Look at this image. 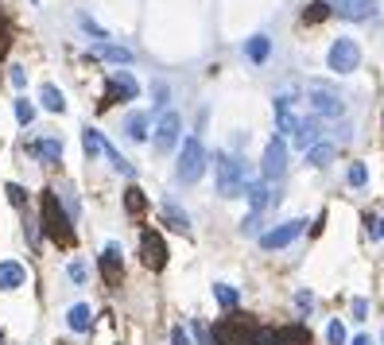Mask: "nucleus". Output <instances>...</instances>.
I'll return each mask as SVG.
<instances>
[{"label":"nucleus","instance_id":"nucleus-3","mask_svg":"<svg viewBox=\"0 0 384 345\" xmlns=\"http://www.w3.org/2000/svg\"><path fill=\"white\" fill-rule=\"evenodd\" d=\"M214 171H217V194L221 198H237V194H245V163L233 160L229 152H217L214 155Z\"/></svg>","mask_w":384,"mask_h":345},{"label":"nucleus","instance_id":"nucleus-10","mask_svg":"<svg viewBox=\"0 0 384 345\" xmlns=\"http://www.w3.org/2000/svg\"><path fill=\"white\" fill-rule=\"evenodd\" d=\"M303 225H307V221H284V225L268 229V233L260 237V248H284V244H292L295 237L303 233Z\"/></svg>","mask_w":384,"mask_h":345},{"label":"nucleus","instance_id":"nucleus-20","mask_svg":"<svg viewBox=\"0 0 384 345\" xmlns=\"http://www.w3.org/2000/svg\"><path fill=\"white\" fill-rule=\"evenodd\" d=\"M245 194H249L252 210H264V206H272V202H276V198H272V190H268L264 183H249V186H245Z\"/></svg>","mask_w":384,"mask_h":345},{"label":"nucleus","instance_id":"nucleus-8","mask_svg":"<svg viewBox=\"0 0 384 345\" xmlns=\"http://www.w3.org/2000/svg\"><path fill=\"white\" fill-rule=\"evenodd\" d=\"M136 93H140V85H136V78L128 74V70H117V74H109V82H105V101H101V105L132 101Z\"/></svg>","mask_w":384,"mask_h":345},{"label":"nucleus","instance_id":"nucleus-25","mask_svg":"<svg viewBox=\"0 0 384 345\" xmlns=\"http://www.w3.org/2000/svg\"><path fill=\"white\" fill-rule=\"evenodd\" d=\"M214 299L226 311H237V303H241V295H237V287H229V283H214Z\"/></svg>","mask_w":384,"mask_h":345},{"label":"nucleus","instance_id":"nucleus-1","mask_svg":"<svg viewBox=\"0 0 384 345\" xmlns=\"http://www.w3.org/2000/svg\"><path fill=\"white\" fill-rule=\"evenodd\" d=\"M39 210H43V229H47V237L59 244V248H70V244H74V229H70V218H67V210H62L59 194L43 190Z\"/></svg>","mask_w":384,"mask_h":345},{"label":"nucleus","instance_id":"nucleus-11","mask_svg":"<svg viewBox=\"0 0 384 345\" xmlns=\"http://www.w3.org/2000/svg\"><path fill=\"white\" fill-rule=\"evenodd\" d=\"M179 128H183L179 113H163V117H159V128H156V148L159 152H171V148L179 143Z\"/></svg>","mask_w":384,"mask_h":345},{"label":"nucleus","instance_id":"nucleus-5","mask_svg":"<svg viewBox=\"0 0 384 345\" xmlns=\"http://www.w3.org/2000/svg\"><path fill=\"white\" fill-rule=\"evenodd\" d=\"M140 260H144V268H151V272L167 268V244H163V237H159L156 229H144L140 233Z\"/></svg>","mask_w":384,"mask_h":345},{"label":"nucleus","instance_id":"nucleus-32","mask_svg":"<svg viewBox=\"0 0 384 345\" xmlns=\"http://www.w3.org/2000/svg\"><path fill=\"white\" fill-rule=\"evenodd\" d=\"M16 120H20V125H32V120H35L32 101H16Z\"/></svg>","mask_w":384,"mask_h":345},{"label":"nucleus","instance_id":"nucleus-45","mask_svg":"<svg viewBox=\"0 0 384 345\" xmlns=\"http://www.w3.org/2000/svg\"><path fill=\"white\" fill-rule=\"evenodd\" d=\"M376 237H380V241H384V218L376 221Z\"/></svg>","mask_w":384,"mask_h":345},{"label":"nucleus","instance_id":"nucleus-4","mask_svg":"<svg viewBox=\"0 0 384 345\" xmlns=\"http://www.w3.org/2000/svg\"><path fill=\"white\" fill-rule=\"evenodd\" d=\"M202 171H206V148H202L198 136H186V140H183V152H179L175 175H179V183H198Z\"/></svg>","mask_w":384,"mask_h":345},{"label":"nucleus","instance_id":"nucleus-12","mask_svg":"<svg viewBox=\"0 0 384 345\" xmlns=\"http://www.w3.org/2000/svg\"><path fill=\"white\" fill-rule=\"evenodd\" d=\"M101 276H105L109 287H117L125 279V264H121V248L117 244H105V253H101Z\"/></svg>","mask_w":384,"mask_h":345},{"label":"nucleus","instance_id":"nucleus-43","mask_svg":"<svg viewBox=\"0 0 384 345\" xmlns=\"http://www.w3.org/2000/svg\"><path fill=\"white\" fill-rule=\"evenodd\" d=\"M24 82H27L24 66H12V85H24Z\"/></svg>","mask_w":384,"mask_h":345},{"label":"nucleus","instance_id":"nucleus-2","mask_svg":"<svg viewBox=\"0 0 384 345\" xmlns=\"http://www.w3.org/2000/svg\"><path fill=\"white\" fill-rule=\"evenodd\" d=\"M256 330L260 326H256V318H252V314L229 311L226 318L210 330V337H214V345H252V342H256Z\"/></svg>","mask_w":384,"mask_h":345},{"label":"nucleus","instance_id":"nucleus-38","mask_svg":"<svg viewBox=\"0 0 384 345\" xmlns=\"http://www.w3.org/2000/svg\"><path fill=\"white\" fill-rule=\"evenodd\" d=\"M82 27H85V31H90V35H97V39H101V43H105V31H101V27H97V24H93V20H90V16H82Z\"/></svg>","mask_w":384,"mask_h":345},{"label":"nucleus","instance_id":"nucleus-18","mask_svg":"<svg viewBox=\"0 0 384 345\" xmlns=\"http://www.w3.org/2000/svg\"><path fill=\"white\" fill-rule=\"evenodd\" d=\"M276 337H280V345H307L310 342V334H307V326H280L276 330Z\"/></svg>","mask_w":384,"mask_h":345},{"label":"nucleus","instance_id":"nucleus-36","mask_svg":"<svg viewBox=\"0 0 384 345\" xmlns=\"http://www.w3.org/2000/svg\"><path fill=\"white\" fill-rule=\"evenodd\" d=\"M194 337H198V345H210L214 337H210V330L202 326V322H194Z\"/></svg>","mask_w":384,"mask_h":345},{"label":"nucleus","instance_id":"nucleus-24","mask_svg":"<svg viewBox=\"0 0 384 345\" xmlns=\"http://www.w3.org/2000/svg\"><path fill=\"white\" fill-rule=\"evenodd\" d=\"M125 210L132 213V218H140V213L148 210V198H144L140 186H128V190H125Z\"/></svg>","mask_w":384,"mask_h":345},{"label":"nucleus","instance_id":"nucleus-34","mask_svg":"<svg viewBox=\"0 0 384 345\" xmlns=\"http://www.w3.org/2000/svg\"><path fill=\"white\" fill-rule=\"evenodd\" d=\"M4 194H8V202H12V206H24V198H27L24 186H16V183H8V190H4Z\"/></svg>","mask_w":384,"mask_h":345},{"label":"nucleus","instance_id":"nucleus-13","mask_svg":"<svg viewBox=\"0 0 384 345\" xmlns=\"http://www.w3.org/2000/svg\"><path fill=\"white\" fill-rule=\"evenodd\" d=\"M334 12L342 20H373L376 0H334Z\"/></svg>","mask_w":384,"mask_h":345},{"label":"nucleus","instance_id":"nucleus-42","mask_svg":"<svg viewBox=\"0 0 384 345\" xmlns=\"http://www.w3.org/2000/svg\"><path fill=\"white\" fill-rule=\"evenodd\" d=\"M295 303H299V311H307V307L315 303V299H310V291H299V295H295Z\"/></svg>","mask_w":384,"mask_h":345},{"label":"nucleus","instance_id":"nucleus-28","mask_svg":"<svg viewBox=\"0 0 384 345\" xmlns=\"http://www.w3.org/2000/svg\"><path fill=\"white\" fill-rule=\"evenodd\" d=\"M330 12H334L330 0H315V4H307V12H303V24H318V20H326Z\"/></svg>","mask_w":384,"mask_h":345},{"label":"nucleus","instance_id":"nucleus-29","mask_svg":"<svg viewBox=\"0 0 384 345\" xmlns=\"http://www.w3.org/2000/svg\"><path fill=\"white\" fill-rule=\"evenodd\" d=\"M101 143H105V140H101L97 128H85V132H82V148H85V155H90V160L101 152Z\"/></svg>","mask_w":384,"mask_h":345},{"label":"nucleus","instance_id":"nucleus-15","mask_svg":"<svg viewBox=\"0 0 384 345\" xmlns=\"http://www.w3.org/2000/svg\"><path fill=\"white\" fill-rule=\"evenodd\" d=\"M318 120H299L295 125V132H292V143L295 148H315V140H318Z\"/></svg>","mask_w":384,"mask_h":345},{"label":"nucleus","instance_id":"nucleus-22","mask_svg":"<svg viewBox=\"0 0 384 345\" xmlns=\"http://www.w3.org/2000/svg\"><path fill=\"white\" fill-rule=\"evenodd\" d=\"M39 101H43V109H47V113H62V109H67V101H62V93L55 90L50 82L39 90Z\"/></svg>","mask_w":384,"mask_h":345},{"label":"nucleus","instance_id":"nucleus-26","mask_svg":"<svg viewBox=\"0 0 384 345\" xmlns=\"http://www.w3.org/2000/svg\"><path fill=\"white\" fill-rule=\"evenodd\" d=\"M245 51H249V59H252V62H264L268 55H272V43H268V35H252Z\"/></svg>","mask_w":384,"mask_h":345},{"label":"nucleus","instance_id":"nucleus-39","mask_svg":"<svg viewBox=\"0 0 384 345\" xmlns=\"http://www.w3.org/2000/svg\"><path fill=\"white\" fill-rule=\"evenodd\" d=\"M156 105H159V109L167 105V85H163V82H156Z\"/></svg>","mask_w":384,"mask_h":345},{"label":"nucleus","instance_id":"nucleus-44","mask_svg":"<svg viewBox=\"0 0 384 345\" xmlns=\"http://www.w3.org/2000/svg\"><path fill=\"white\" fill-rule=\"evenodd\" d=\"M353 345H373V337H353Z\"/></svg>","mask_w":384,"mask_h":345},{"label":"nucleus","instance_id":"nucleus-23","mask_svg":"<svg viewBox=\"0 0 384 345\" xmlns=\"http://www.w3.org/2000/svg\"><path fill=\"white\" fill-rule=\"evenodd\" d=\"M125 132H128V140H148V113H132L125 120Z\"/></svg>","mask_w":384,"mask_h":345},{"label":"nucleus","instance_id":"nucleus-31","mask_svg":"<svg viewBox=\"0 0 384 345\" xmlns=\"http://www.w3.org/2000/svg\"><path fill=\"white\" fill-rule=\"evenodd\" d=\"M326 342H330V345H345V326H342V322H330V326H326Z\"/></svg>","mask_w":384,"mask_h":345},{"label":"nucleus","instance_id":"nucleus-30","mask_svg":"<svg viewBox=\"0 0 384 345\" xmlns=\"http://www.w3.org/2000/svg\"><path fill=\"white\" fill-rule=\"evenodd\" d=\"M345 178H350V186H365V183H369V171H365V163H353V167L345 171Z\"/></svg>","mask_w":384,"mask_h":345},{"label":"nucleus","instance_id":"nucleus-37","mask_svg":"<svg viewBox=\"0 0 384 345\" xmlns=\"http://www.w3.org/2000/svg\"><path fill=\"white\" fill-rule=\"evenodd\" d=\"M171 345H191V337H186V330H183V326L171 330Z\"/></svg>","mask_w":384,"mask_h":345},{"label":"nucleus","instance_id":"nucleus-14","mask_svg":"<svg viewBox=\"0 0 384 345\" xmlns=\"http://www.w3.org/2000/svg\"><path fill=\"white\" fill-rule=\"evenodd\" d=\"M93 55L105 59V62H117V66H128V62H132V51H128V47H117V43H97Z\"/></svg>","mask_w":384,"mask_h":345},{"label":"nucleus","instance_id":"nucleus-33","mask_svg":"<svg viewBox=\"0 0 384 345\" xmlns=\"http://www.w3.org/2000/svg\"><path fill=\"white\" fill-rule=\"evenodd\" d=\"M252 345H280V337H276V330L260 326V330H256V342H252Z\"/></svg>","mask_w":384,"mask_h":345},{"label":"nucleus","instance_id":"nucleus-6","mask_svg":"<svg viewBox=\"0 0 384 345\" xmlns=\"http://www.w3.org/2000/svg\"><path fill=\"white\" fill-rule=\"evenodd\" d=\"M326 62H330V70H338V74H353L357 62H361V47L353 39H334V47H330Z\"/></svg>","mask_w":384,"mask_h":345},{"label":"nucleus","instance_id":"nucleus-40","mask_svg":"<svg viewBox=\"0 0 384 345\" xmlns=\"http://www.w3.org/2000/svg\"><path fill=\"white\" fill-rule=\"evenodd\" d=\"M8 51V24H4V16H0V55Z\"/></svg>","mask_w":384,"mask_h":345},{"label":"nucleus","instance_id":"nucleus-9","mask_svg":"<svg viewBox=\"0 0 384 345\" xmlns=\"http://www.w3.org/2000/svg\"><path fill=\"white\" fill-rule=\"evenodd\" d=\"M310 105H315V113H322V117H342L345 113V101H342V93L330 90V85H310Z\"/></svg>","mask_w":384,"mask_h":345},{"label":"nucleus","instance_id":"nucleus-19","mask_svg":"<svg viewBox=\"0 0 384 345\" xmlns=\"http://www.w3.org/2000/svg\"><path fill=\"white\" fill-rule=\"evenodd\" d=\"M67 322H70V330H74V334H85V330H90V322H93V314H90V307H85V303H78V307H70V314H67Z\"/></svg>","mask_w":384,"mask_h":345},{"label":"nucleus","instance_id":"nucleus-21","mask_svg":"<svg viewBox=\"0 0 384 345\" xmlns=\"http://www.w3.org/2000/svg\"><path fill=\"white\" fill-rule=\"evenodd\" d=\"M163 221H167L171 229H179V233H186V229H191V218H186L175 202H163Z\"/></svg>","mask_w":384,"mask_h":345},{"label":"nucleus","instance_id":"nucleus-27","mask_svg":"<svg viewBox=\"0 0 384 345\" xmlns=\"http://www.w3.org/2000/svg\"><path fill=\"white\" fill-rule=\"evenodd\" d=\"M330 160H334V143H315V148L307 152V163H310V167H326Z\"/></svg>","mask_w":384,"mask_h":345},{"label":"nucleus","instance_id":"nucleus-41","mask_svg":"<svg viewBox=\"0 0 384 345\" xmlns=\"http://www.w3.org/2000/svg\"><path fill=\"white\" fill-rule=\"evenodd\" d=\"M70 279H74V283H82V279H85V264H70Z\"/></svg>","mask_w":384,"mask_h":345},{"label":"nucleus","instance_id":"nucleus-35","mask_svg":"<svg viewBox=\"0 0 384 345\" xmlns=\"http://www.w3.org/2000/svg\"><path fill=\"white\" fill-rule=\"evenodd\" d=\"M350 311H353V318H365V311H369V303H365V299H353V303H350Z\"/></svg>","mask_w":384,"mask_h":345},{"label":"nucleus","instance_id":"nucleus-7","mask_svg":"<svg viewBox=\"0 0 384 345\" xmlns=\"http://www.w3.org/2000/svg\"><path fill=\"white\" fill-rule=\"evenodd\" d=\"M260 175H264V178H272V183L287 175V143L280 140V136H276V140H268L264 160H260Z\"/></svg>","mask_w":384,"mask_h":345},{"label":"nucleus","instance_id":"nucleus-16","mask_svg":"<svg viewBox=\"0 0 384 345\" xmlns=\"http://www.w3.org/2000/svg\"><path fill=\"white\" fill-rule=\"evenodd\" d=\"M24 283V268L16 260H4L0 264V291H12V287Z\"/></svg>","mask_w":384,"mask_h":345},{"label":"nucleus","instance_id":"nucleus-17","mask_svg":"<svg viewBox=\"0 0 384 345\" xmlns=\"http://www.w3.org/2000/svg\"><path fill=\"white\" fill-rule=\"evenodd\" d=\"M32 152L39 155L43 163H59V160H62V143H59V140H35Z\"/></svg>","mask_w":384,"mask_h":345}]
</instances>
